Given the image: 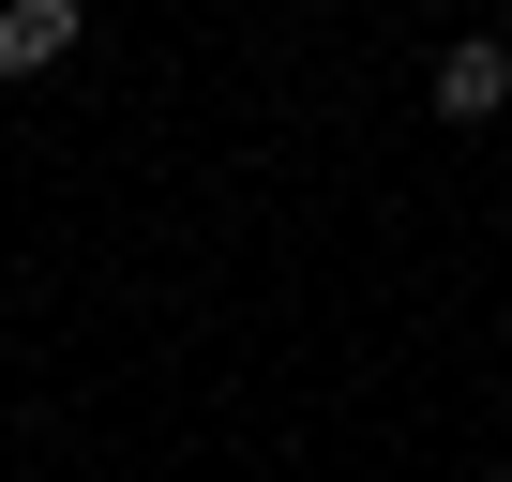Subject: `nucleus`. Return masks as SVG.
Wrapping results in <instances>:
<instances>
[{
    "instance_id": "1",
    "label": "nucleus",
    "mask_w": 512,
    "mask_h": 482,
    "mask_svg": "<svg viewBox=\"0 0 512 482\" xmlns=\"http://www.w3.org/2000/svg\"><path fill=\"white\" fill-rule=\"evenodd\" d=\"M497 106H512V46L497 31H452L437 46V121H497Z\"/></svg>"
},
{
    "instance_id": "2",
    "label": "nucleus",
    "mask_w": 512,
    "mask_h": 482,
    "mask_svg": "<svg viewBox=\"0 0 512 482\" xmlns=\"http://www.w3.org/2000/svg\"><path fill=\"white\" fill-rule=\"evenodd\" d=\"M76 0H0V76H46V61H76Z\"/></svg>"
}]
</instances>
